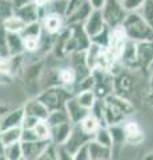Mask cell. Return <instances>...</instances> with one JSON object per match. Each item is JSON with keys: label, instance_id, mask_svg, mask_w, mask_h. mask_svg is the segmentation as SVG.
Masks as SVG:
<instances>
[{"label": "cell", "instance_id": "1", "mask_svg": "<svg viewBox=\"0 0 153 160\" xmlns=\"http://www.w3.org/2000/svg\"><path fill=\"white\" fill-rule=\"evenodd\" d=\"M128 40L135 43L141 42H152L153 40V29L142 20L137 12H128L124 22L121 23Z\"/></svg>", "mask_w": 153, "mask_h": 160}, {"label": "cell", "instance_id": "2", "mask_svg": "<svg viewBox=\"0 0 153 160\" xmlns=\"http://www.w3.org/2000/svg\"><path fill=\"white\" fill-rule=\"evenodd\" d=\"M75 95L71 89H68L65 87L56 86V87H49L45 91H43L41 93L37 95V99L47 107L49 112L56 111V109H61L65 106L67 100H69Z\"/></svg>", "mask_w": 153, "mask_h": 160}, {"label": "cell", "instance_id": "3", "mask_svg": "<svg viewBox=\"0 0 153 160\" xmlns=\"http://www.w3.org/2000/svg\"><path fill=\"white\" fill-rule=\"evenodd\" d=\"M101 15L107 27L115 28L121 26L128 12L122 8L120 0H105V4L101 9Z\"/></svg>", "mask_w": 153, "mask_h": 160}, {"label": "cell", "instance_id": "4", "mask_svg": "<svg viewBox=\"0 0 153 160\" xmlns=\"http://www.w3.org/2000/svg\"><path fill=\"white\" fill-rule=\"evenodd\" d=\"M128 42V38L121 26L109 29V38H108L107 52L113 60V63H118L121 58V53L124 51V47Z\"/></svg>", "mask_w": 153, "mask_h": 160}, {"label": "cell", "instance_id": "5", "mask_svg": "<svg viewBox=\"0 0 153 160\" xmlns=\"http://www.w3.org/2000/svg\"><path fill=\"white\" fill-rule=\"evenodd\" d=\"M93 138L91 135L85 133L81 129V127L79 126V124H73L72 126V129H71V133L69 136H68V140L64 144V148L67 149L69 153H75L79 148H81L83 146H85L87 143H89Z\"/></svg>", "mask_w": 153, "mask_h": 160}, {"label": "cell", "instance_id": "6", "mask_svg": "<svg viewBox=\"0 0 153 160\" xmlns=\"http://www.w3.org/2000/svg\"><path fill=\"white\" fill-rule=\"evenodd\" d=\"M24 160H37L49 147V140H35V142H20Z\"/></svg>", "mask_w": 153, "mask_h": 160}, {"label": "cell", "instance_id": "7", "mask_svg": "<svg viewBox=\"0 0 153 160\" xmlns=\"http://www.w3.org/2000/svg\"><path fill=\"white\" fill-rule=\"evenodd\" d=\"M122 132H124V140L125 143L131 144V146H139L144 142V131H142L141 126L137 122H122L121 123Z\"/></svg>", "mask_w": 153, "mask_h": 160}, {"label": "cell", "instance_id": "8", "mask_svg": "<svg viewBox=\"0 0 153 160\" xmlns=\"http://www.w3.org/2000/svg\"><path fill=\"white\" fill-rule=\"evenodd\" d=\"M40 24L43 28V32H45L52 36H56L57 33H60L63 31L64 27V18L59 13H53V12H48L45 15H43L40 19Z\"/></svg>", "mask_w": 153, "mask_h": 160}, {"label": "cell", "instance_id": "9", "mask_svg": "<svg viewBox=\"0 0 153 160\" xmlns=\"http://www.w3.org/2000/svg\"><path fill=\"white\" fill-rule=\"evenodd\" d=\"M104 27H105V23H104V19H103L101 11H92L89 16L87 18V20L83 23V28L88 35L89 40L100 33L104 29Z\"/></svg>", "mask_w": 153, "mask_h": 160}, {"label": "cell", "instance_id": "10", "mask_svg": "<svg viewBox=\"0 0 153 160\" xmlns=\"http://www.w3.org/2000/svg\"><path fill=\"white\" fill-rule=\"evenodd\" d=\"M13 15H16L17 18H20L26 24H31L40 20V11L35 6L33 2H29L26 4H22L19 7H15Z\"/></svg>", "mask_w": 153, "mask_h": 160}, {"label": "cell", "instance_id": "11", "mask_svg": "<svg viewBox=\"0 0 153 160\" xmlns=\"http://www.w3.org/2000/svg\"><path fill=\"white\" fill-rule=\"evenodd\" d=\"M118 63L127 69H139V63H137V48H136L135 42H132V40H128L127 42Z\"/></svg>", "mask_w": 153, "mask_h": 160}, {"label": "cell", "instance_id": "12", "mask_svg": "<svg viewBox=\"0 0 153 160\" xmlns=\"http://www.w3.org/2000/svg\"><path fill=\"white\" fill-rule=\"evenodd\" d=\"M24 119V108H16L12 109L7 113H4L0 116V129H9V128H16V127H22Z\"/></svg>", "mask_w": 153, "mask_h": 160}, {"label": "cell", "instance_id": "13", "mask_svg": "<svg viewBox=\"0 0 153 160\" xmlns=\"http://www.w3.org/2000/svg\"><path fill=\"white\" fill-rule=\"evenodd\" d=\"M136 48H137V63H139V68L148 69L149 64L153 60V40L152 42L136 43Z\"/></svg>", "mask_w": 153, "mask_h": 160}, {"label": "cell", "instance_id": "14", "mask_svg": "<svg viewBox=\"0 0 153 160\" xmlns=\"http://www.w3.org/2000/svg\"><path fill=\"white\" fill-rule=\"evenodd\" d=\"M23 108H24V113H26L27 116L35 118L37 120H47L48 115H49V111L47 109V107L44 106L37 98L27 102V104Z\"/></svg>", "mask_w": 153, "mask_h": 160}, {"label": "cell", "instance_id": "15", "mask_svg": "<svg viewBox=\"0 0 153 160\" xmlns=\"http://www.w3.org/2000/svg\"><path fill=\"white\" fill-rule=\"evenodd\" d=\"M64 108H65L67 115H68V118H69V122L72 124L80 123L81 120L85 118L88 113H89V111L84 109L80 106V104L77 103V100L75 99V96L71 98L69 100H67V103H65V106H64Z\"/></svg>", "mask_w": 153, "mask_h": 160}, {"label": "cell", "instance_id": "16", "mask_svg": "<svg viewBox=\"0 0 153 160\" xmlns=\"http://www.w3.org/2000/svg\"><path fill=\"white\" fill-rule=\"evenodd\" d=\"M73 124L71 122L63 123L59 126L51 127V143L53 146H64L65 142L68 140V136L71 133Z\"/></svg>", "mask_w": 153, "mask_h": 160}, {"label": "cell", "instance_id": "17", "mask_svg": "<svg viewBox=\"0 0 153 160\" xmlns=\"http://www.w3.org/2000/svg\"><path fill=\"white\" fill-rule=\"evenodd\" d=\"M88 153H89L91 160H105V159H112V149L105 146H101L95 140H91L87 144Z\"/></svg>", "mask_w": 153, "mask_h": 160}, {"label": "cell", "instance_id": "18", "mask_svg": "<svg viewBox=\"0 0 153 160\" xmlns=\"http://www.w3.org/2000/svg\"><path fill=\"white\" fill-rule=\"evenodd\" d=\"M56 76H57L59 86L65 87L68 89L72 88L77 82L76 72H75V69H73L72 67H63L60 69H57Z\"/></svg>", "mask_w": 153, "mask_h": 160}, {"label": "cell", "instance_id": "19", "mask_svg": "<svg viewBox=\"0 0 153 160\" xmlns=\"http://www.w3.org/2000/svg\"><path fill=\"white\" fill-rule=\"evenodd\" d=\"M7 44L9 56H22L24 53V46L19 33H7Z\"/></svg>", "mask_w": 153, "mask_h": 160}, {"label": "cell", "instance_id": "20", "mask_svg": "<svg viewBox=\"0 0 153 160\" xmlns=\"http://www.w3.org/2000/svg\"><path fill=\"white\" fill-rule=\"evenodd\" d=\"M26 26L27 24L20 18H17L16 15H12V16L7 18L2 23V27L7 33H20Z\"/></svg>", "mask_w": 153, "mask_h": 160}, {"label": "cell", "instance_id": "21", "mask_svg": "<svg viewBox=\"0 0 153 160\" xmlns=\"http://www.w3.org/2000/svg\"><path fill=\"white\" fill-rule=\"evenodd\" d=\"M0 139H2L3 148L7 146H11V144H15V143H20L22 142V127L4 129L0 133Z\"/></svg>", "mask_w": 153, "mask_h": 160}, {"label": "cell", "instance_id": "22", "mask_svg": "<svg viewBox=\"0 0 153 160\" xmlns=\"http://www.w3.org/2000/svg\"><path fill=\"white\" fill-rule=\"evenodd\" d=\"M75 99L77 100V103L80 104L84 109H87V111H91L92 107L95 106L96 100H97L96 95L92 89H87V91H81V92L76 93Z\"/></svg>", "mask_w": 153, "mask_h": 160}, {"label": "cell", "instance_id": "23", "mask_svg": "<svg viewBox=\"0 0 153 160\" xmlns=\"http://www.w3.org/2000/svg\"><path fill=\"white\" fill-rule=\"evenodd\" d=\"M77 124L81 127V129H83L84 132L88 133V135H91L92 138L95 136V133H96L97 129L100 128V127H103L101 124H100V122H98V120H97L95 116H93L91 112L88 113L80 123H77Z\"/></svg>", "mask_w": 153, "mask_h": 160}, {"label": "cell", "instance_id": "24", "mask_svg": "<svg viewBox=\"0 0 153 160\" xmlns=\"http://www.w3.org/2000/svg\"><path fill=\"white\" fill-rule=\"evenodd\" d=\"M68 122H69V118H68V115H67L65 108L51 111L47 118V123L49 127H55V126H59V124L68 123Z\"/></svg>", "mask_w": 153, "mask_h": 160}, {"label": "cell", "instance_id": "25", "mask_svg": "<svg viewBox=\"0 0 153 160\" xmlns=\"http://www.w3.org/2000/svg\"><path fill=\"white\" fill-rule=\"evenodd\" d=\"M142 20L153 29V0H144L142 6L136 11Z\"/></svg>", "mask_w": 153, "mask_h": 160}, {"label": "cell", "instance_id": "26", "mask_svg": "<svg viewBox=\"0 0 153 160\" xmlns=\"http://www.w3.org/2000/svg\"><path fill=\"white\" fill-rule=\"evenodd\" d=\"M37 140H49L51 142V127L48 126L47 120H39L32 128Z\"/></svg>", "mask_w": 153, "mask_h": 160}, {"label": "cell", "instance_id": "27", "mask_svg": "<svg viewBox=\"0 0 153 160\" xmlns=\"http://www.w3.org/2000/svg\"><path fill=\"white\" fill-rule=\"evenodd\" d=\"M92 140H95V142L101 144V146H105V147L112 149V136H111V132H109V128L108 127L98 128Z\"/></svg>", "mask_w": 153, "mask_h": 160}, {"label": "cell", "instance_id": "28", "mask_svg": "<svg viewBox=\"0 0 153 160\" xmlns=\"http://www.w3.org/2000/svg\"><path fill=\"white\" fill-rule=\"evenodd\" d=\"M3 156L7 160H22L23 153H22V144L15 143L11 146H7L3 148Z\"/></svg>", "mask_w": 153, "mask_h": 160}, {"label": "cell", "instance_id": "29", "mask_svg": "<svg viewBox=\"0 0 153 160\" xmlns=\"http://www.w3.org/2000/svg\"><path fill=\"white\" fill-rule=\"evenodd\" d=\"M43 33V28H41V24L40 22H35V23H31V24H27L24 27L23 31L19 33L22 38H26V36H35V38H40Z\"/></svg>", "mask_w": 153, "mask_h": 160}, {"label": "cell", "instance_id": "30", "mask_svg": "<svg viewBox=\"0 0 153 160\" xmlns=\"http://www.w3.org/2000/svg\"><path fill=\"white\" fill-rule=\"evenodd\" d=\"M40 38H35V36L22 38L23 46H24V52H29V53L37 52L39 51V46H40Z\"/></svg>", "mask_w": 153, "mask_h": 160}, {"label": "cell", "instance_id": "31", "mask_svg": "<svg viewBox=\"0 0 153 160\" xmlns=\"http://www.w3.org/2000/svg\"><path fill=\"white\" fill-rule=\"evenodd\" d=\"M13 2L12 0H0V26L3 20L13 15Z\"/></svg>", "mask_w": 153, "mask_h": 160}, {"label": "cell", "instance_id": "32", "mask_svg": "<svg viewBox=\"0 0 153 160\" xmlns=\"http://www.w3.org/2000/svg\"><path fill=\"white\" fill-rule=\"evenodd\" d=\"M9 58L8 52V44H7V32L0 26V59Z\"/></svg>", "mask_w": 153, "mask_h": 160}, {"label": "cell", "instance_id": "33", "mask_svg": "<svg viewBox=\"0 0 153 160\" xmlns=\"http://www.w3.org/2000/svg\"><path fill=\"white\" fill-rule=\"evenodd\" d=\"M120 3L127 12H136L142 6L144 0H121Z\"/></svg>", "mask_w": 153, "mask_h": 160}, {"label": "cell", "instance_id": "34", "mask_svg": "<svg viewBox=\"0 0 153 160\" xmlns=\"http://www.w3.org/2000/svg\"><path fill=\"white\" fill-rule=\"evenodd\" d=\"M37 160H57V156H56V146H53V144L51 143V144H49V147L45 149V151H44V153Z\"/></svg>", "mask_w": 153, "mask_h": 160}, {"label": "cell", "instance_id": "35", "mask_svg": "<svg viewBox=\"0 0 153 160\" xmlns=\"http://www.w3.org/2000/svg\"><path fill=\"white\" fill-rule=\"evenodd\" d=\"M56 156L57 160H73V155L68 152L63 146H56Z\"/></svg>", "mask_w": 153, "mask_h": 160}, {"label": "cell", "instance_id": "36", "mask_svg": "<svg viewBox=\"0 0 153 160\" xmlns=\"http://www.w3.org/2000/svg\"><path fill=\"white\" fill-rule=\"evenodd\" d=\"M87 144H85V146H83L81 148H79L77 151L73 153V160H91L89 159V153H88Z\"/></svg>", "mask_w": 153, "mask_h": 160}, {"label": "cell", "instance_id": "37", "mask_svg": "<svg viewBox=\"0 0 153 160\" xmlns=\"http://www.w3.org/2000/svg\"><path fill=\"white\" fill-rule=\"evenodd\" d=\"M93 11H101L105 4V0H88Z\"/></svg>", "mask_w": 153, "mask_h": 160}, {"label": "cell", "instance_id": "38", "mask_svg": "<svg viewBox=\"0 0 153 160\" xmlns=\"http://www.w3.org/2000/svg\"><path fill=\"white\" fill-rule=\"evenodd\" d=\"M33 3H35V6L39 8V9H43V8H47L49 4L52 2H55V0H32Z\"/></svg>", "mask_w": 153, "mask_h": 160}, {"label": "cell", "instance_id": "39", "mask_svg": "<svg viewBox=\"0 0 153 160\" xmlns=\"http://www.w3.org/2000/svg\"><path fill=\"white\" fill-rule=\"evenodd\" d=\"M149 102L153 106V73H152V78H151V84H149Z\"/></svg>", "mask_w": 153, "mask_h": 160}, {"label": "cell", "instance_id": "40", "mask_svg": "<svg viewBox=\"0 0 153 160\" xmlns=\"http://www.w3.org/2000/svg\"><path fill=\"white\" fill-rule=\"evenodd\" d=\"M29 2H32V0H13V8H15V7H19V6H22V4L29 3Z\"/></svg>", "mask_w": 153, "mask_h": 160}, {"label": "cell", "instance_id": "41", "mask_svg": "<svg viewBox=\"0 0 153 160\" xmlns=\"http://www.w3.org/2000/svg\"><path fill=\"white\" fill-rule=\"evenodd\" d=\"M144 160H153V152L152 153H148L146 156L144 158Z\"/></svg>", "mask_w": 153, "mask_h": 160}, {"label": "cell", "instance_id": "42", "mask_svg": "<svg viewBox=\"0 0 153 160\" xmlns=\"http://www.w3.org/2000/svg\"><path fill=\"white\" fill-rule=\"evenodd\" d=\"M0 133H2V129H0ZM3 153V144H2V139H0V155Z\"/></svg>", "mask_w": 153, "mask_h": 160}, {"label": "cell", "instance_id": "43", "mask_svg": "<svg viewBox=\"0 0 153 160\" xmlns=\"http://www.w3.org/2000/svg\"><path fill=\"white\" fill-rule=\"evenodd\" d=\"M148 69H149V71L153 73V60H152V63L149 64V67H148Z\"/></svg>", "mask_w": 153, "mask_h": 160}, {"label": "cell", "instance_id": "44", "mask_svg": "<svg viewBox=\"0 0 153 160\" xmlns=\"http://www.w3.org/2000/svg\"><path fill=\"white\" fill-rule=\"evenodd\" d=\"M0 160H7V159H6V158H4V156H3V155H0Z\"/></svg>", "mask_w": 153, "mask_h": 160}, {"label": "cell", "instance_id": "45", "mask_svg": "<svg viewBox=\"0 0 153 160\" xmlns=\"http://www.w3.org/2000/svg\"><path fill=\"white\" fill-rule=\"evenodd\" d=\"M105 160H111V159H105Z\"/></svg>", "mask_w": 153, "mask_h": 160}, {"label": "cell", "instance_id": "46", "mask_svg": "<svg viewBox=\"0 0 153 160\" xmlns=\"http://www.w3.org/2000/svg\"><path fill=\"white\" fill-rule=\"evenodd\" d=\"M22 160H24V159H22Z\"/></svg>", "mask_w": 153, "mask_h": 160}, {"label": "cell", "instance_id": "47", "mask_svg": "<svg viewBox=\"0 0 153 160\" xmlns=\"http://www.w3.org/2000/svg\"><path fill=\"white\" fill-rule=\"evenodd\" d=\"M12 2H13V0H12Z\"/></svg>", "mask_w": 153, "mask_h": 160}]
</instances>
